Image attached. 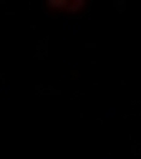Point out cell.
<instances>
[{
  "instance_id": "1",
  "label": "cell",
  "mask_w": 141,
  "mask_h": 159,
  "mask_svg": "<svg viewBox=\"0 0 141 159\" xmlns=\"http://www.w3.org/2000/svg\"><path fill=\"white\" fill-rule=\"evenodd\" d=\"M88 2H68V5L66 8V13L68 15H81L82 13H85V10L87 9L86 7L88 5Z\"/></svg>"
},
{
  "instance_id": "2",
  "label": "cell",
  "mask_w": 141,
  "mask_h": 159,
  "mask_svg": "<svg viewBox=\"0 0 141 159\" xmlns=\"http://www.w3.org/2000/svg\"><path fill=\"white\" fill-rule=\"evenodd\" d=\"M47 7V10L56 14L61 11H66V8L68 5V2H61V0H54V2H46L44 3Z\"/></svg>"
}]
</instances>
